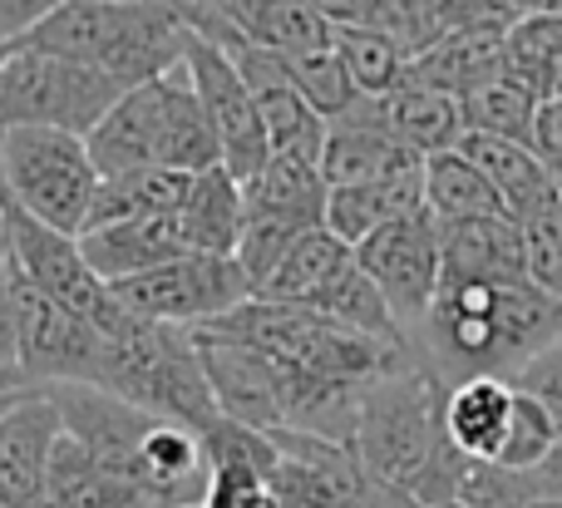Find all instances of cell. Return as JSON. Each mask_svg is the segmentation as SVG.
Wrapping results in <instances>:
<instances>
[{"mask_svg":"<svg viewBox=\"0 0 562 508\" xmlns=\"http://www.w3.org/2000/svg\"><path fill=\"white\" fill-rule=\"evenodd\" d=\"M562 336V302L524 286H439L429 316L419 321V361L445 385L469 375L514 381L538 351Z\"/></svg>","mask_w":562,"mask_h":508,"instance_id":"1","label":"cell"},{"mask_svg":"<svg viewBox=\"0 0 562 508\" xmlns=\"http://www.w3.org/2000/svg\"><path fill=\"white\" fill-rule=\"evenodd\" d=\"M188 39H193V30H188L178 0H124V5L69 0L45 25H35L25 39L5 49H40V55L79 59V65L104 69L124 89H138L183 69Z\"/></svg>","mask_w":562,"mask_h":508,"instance_id":"2","label":"cell"},{"mask_svg":"<svg viewBox=\"0 0 562 508\" xmlns=\"http://www.w3.org/2000/svg\"><path fill=\"white\" fill-rule=\"evenodd\" d=\"M85 144L104 178L134 173V168H173V173L223 168V148H217V134L188 69L128 89Z\"/></svg>","mask_w":562,"mask_h":508,"instance_id":"3","label":"cell"},{"mask_svg":"<svg viewBox=\"0 0 562 508\" xmlns=\"http://www.w3.org/2000/svg\"><path fill=\"white\" fill-rule=\"evenodd\" d=\"M99 391L119 395L124 405L154 415V420H173L203 434L217 420V400L207 391L203 351H198L188 326L164 321H138V316H119L104 331V361H99Z\"/></svg>","mask_w":562,"mask_h":508,"instance_id":"4","label":"cell"},{"mask_svg":"<svg viewBox=\"0 0 562 508\" xmlns=\"http://www.w3.org/2000/svg\"><path fill=\"white\" fill-rule=\"evenodd\" d=\"M445 440V381L419 355L366 391L356 454L370 479L409 489Z\"/></svg>","mask_w":562,"mask_h":508,"instance_id":"5","label":"cell"},{"mask_svg":"<svg viewBox=\"0 0 562 508\" xmlns=\"http://www.w3.org/2000/svg\"><path fill=\"white\" fill-rule=\"evenodd\" d=\"M104 173L79 134L59 128H0V197L55 233L79 237Z\"/></svg>","mask_w":562,"mask_h":508,"instance_id":"6","label":"cell"},{"mask_svg":"<svg viewBox=\"0 0 562 508\" xmlns=\"http://www.w3.org/2000/svg\"><path fill=\"white\" fill-rule=\"evenodd\" d=\"M128 89L79 59L5 49L0 69V128H59L89 138Z\"/></svg>","mask_w":562,"mask_h":508,"instance_id":"7","label":"cell"},{"mask_svg":"<svg viewBox=\"0 0 562 508\" xmlns=\"http://www.w3.org/2000/svg\"><path fill=\"white\" fill-rule=\"evenodd\" d=\"M114 302L138 321H164V326H207L233 316L237 306L252 302V282L237 267V257L223 252H188L178 262H164L144 276L109 286Z\"/></svg>","mask_w":562,"mask_h":508,"instance_id":"8","label":"cell"},{"mask_svg":"<svg viewBox=\"0 0 562 508\" xmlns=\"http://www.w3.org/2000/svg\"><path fill=\"white\" fill-rule=\"evenodd\" d=\"M10 316H15V365L30 385H94L104 361V331L49 302L10 267Z\"/></svg>","mask_w":562,"mask_h":508,"instance_id":"9","label":"cell"},{"mask_svg":"<svg viewBox=\"0 0 562 508\" xmlns=\"http://www.w3.org/2000/svg\"><path fill=\"white\" fill-rule=\"evenodd\" d=\"M0 207H5V252H10V267H15L30 286H40L49 302H59L65 312L85 316V321H94L99 331H109V326L124 316V306L114 302V292H109L104 276L85 262L79 237L55 233V227H45L40 217L20 213V207L5 203V197H0Z\"/></svg>","mask_w":562,"mask_h":508,"instance_id":"10","label":"cell"},{"mask_svg":"<svg viewBox=\"0 0 562 508\" xmlns=\"http://www.w3.org/2000/svg\"><path fill=\"white\" fill-rule=\"evenodd\" d=\"M356 262L380 286L395 321L405 331H419V321L429 316L439 286H445V233H439L435 213L419 207V213L370 233L356 247Z\"/></svg>","mask_w":562,"mask_h":508,"instance_id":"11","label":"cell"},{"mask_svg":"<svg viewBox=\"0 0 562 508\" xmlns=\"http://www.w3.org/2000/svg\"><path fill=\"white\" fill-rule=\"evenodd\" d=\"M183 69H188V79H193L198 99H203V114L217 134L223 168L247 188L267 168L272 144H267L262 114H257V104H252V89H247L243 69H237L217 45H207V39H198V35L188 39Z\"/></svg>","mask_w":562,"mask_h":508,"instance_id":"12","label":"cell"},{"mask_svg":"<svg viewBox=\"0 0 562 508\" xmlns=\"http://www.w3.org/2000/svg\"><path fill=\"white\" fill-rule=\"evenodd\" d=\"M277 470L267 489L281 508H360L370 489V474L350 444H330L316 434L272 430Z\"/></svg>","mask_w":562,"mask_h":508,"instance_id":"13","label":"cell"},{"mask_svg":"<svg viewBox=\"0 0 562 508\" xmlns=\"http://www.w3.org/2000/svg\"><path fill=\"white\" fill-rule=\"evenodd\" d=\"M59 440H65V415L40 385L20 391L0 410V508H45Z\"/></svg>","mask_w":562,"mask_h":508,"instance_id":"14","label":"cell"},{"mask_svg":"<svg viewBox=\"0 0 562 508\" xmlns=\"http://www.w3.org/2000/svg\"><path fill=\"white\" fill-rule=\"evenodd\" d=\"M223 55L243 69L247 89H252V104H257V114H262V128H267L272 154L321 163V148H326L330 124L306 104V94L291 84L286 65H281L277 55H267V49L243 45V39H237L233 49H223Z\"/></svg>","mask_w":562,"mask_h":508,"instance_id":"15","label":"cell"},{"mask_svg":"<svg viewBox=\"0 0 562 508\" xmlns=\"http://www.w3.org/2000/svg\"><path fill=\"white\" fill-rule=\"evenodd\" d=\"M198 351H203L207 391L217 400V415L252 430H281V375L277 361L243 341H217V336L193 331Z\"/></svg>","mask_w":562,"mask_h":508,"instance_id":"16","label":"cell"},{"mask_svg":"<svg viewBox=\"0 0 562 508\" xmlns=\"http://www.w3.org/2000/svg\"><path fill=\"white\" fill-rule=\"evenodd\" d=\"M409 168H425V158L380 124L370 99H356V109L330 124L326 148H321V178L330 188L375 183V178H395V173H409Z\"/></svg>","mask_w":562,"mask_h":508,"instance_id":"17","label":"cell"},{"mask_svg":"<svg viewBox=\"0 0 562 508\" xmlns=\"http://www.w3.org/2000/svg\"><path fill=\"white\" fill-rule=\"evenodd\" d=\"M79 252L114 286V282H128V276L154 272V267H164V262H178V257L198 252V247H193V237H188L183 217L164 213V217H134V223L94 227V233L79 237Z\"/></svg>","mask_w":562,"mask_h":508,"instance_id":"18","label":"cell"},{"mask_svg":"<svg viewBox=\"0 0 562 508\" xmlns=\"http://www.w3.org/2000/svg\"><path fill=\"white\" fill-rule=\"evenodd\" d=\"M445 233V286H524L528 252L514 217L439 227Z\"/></svg>","mask_w":562,"mask_h":508,"instance_id":"19","label":"cell"},{"mask_svg":"<svg viewBox=\"0 0 562 508\" xmlns=\"http://www.w3.org/2000/svg\"><path fill=\"white\" fill-rule=\"evenodd\" d=\"M508 415H514V381L504 375H469L445 385V434L464 460H498Z\"/></svg>","mask_w":562,"mask_h":508,"instance_id":"20","label":"cell"},{"mask_svg":"<svg viewBox=\"0 0 562 508\" xmlns=\"http://www.w3.org/2000/svg\"><path fill=\"white\" fill-rule=\"evenodd\" d=\"M350 272H356V247L340 242L330 227H316V233H306L296 247H291L286 262L267 276V286L257 296H262V302L321 312V306H326V296L336 292Z\"/></svg>","mask_w":562,"mask_h":508,"instance_id":"21","label":"cell"},{"mask_svg":"<svg viewBox=\"0 0 562 508\" xmlns=\"http://www.w3.org/2000/svg\"><path fill=\"white\" fill-rule=\"evenodd\" d=\"M370 109H375L380 124L405 148H415L419 158L449 154V148H459V138H464V104H459L454 94H445V89L415 84V79H405V84L385 99H370Z\"/></svg>","mask_w":562,"mask_h":508,"instance_id":"22","label":"cell"},{"mask_svg":"<svg viewBox=\"0 0 562 508\" xmlns=\"http://www.w3.org/2000/svg\"><path fill=\"white\" fill-rule=\"evenodd\" d=\"M425 207V168H409L395 178H375V183H350V188H330L326 203V227L340 242L360 247L370 233L400 223V217Z\"/></svg>","mask_w":562,"mask_h":508,"instance_id":"23","label":"cell"},{"mask_svg":"<svg viewBox=\"0 0 562 508\" xmlns=\"http://www.w3.org/2000/svg\"><path fill=\"white\" fill-rule=\"evenodd\" d=\"M504 35L508 30H459V35L435 39L425 55L409 59V79L454 99L474 94L504 75Z\"/></svg>","mask_w":562,"mask_h":508,"instance_id":"24","label":"cell"},{"mask_svg":"<svg viewBox=\"0 0 562 508\" xmlns=\"http://www.w3.org/2000/svg\"><path fill=\"white\" fill-rule=\"evenodd\" d=\"M459 154L498 188V197H504L514 223L558 197V178L548 173L543 158H538L533 148L508 144V138H488V134H464L459 138Z\"/></svg>","mask_w":562,"mask_h":508,"instance_id":"25","label":"cell"},{"mask_svg":"<svg viewBox=\"0 0 562 508\" xmlns=\"http://www.w3.org/2000/svg\"><path fill=\"white\" fill-rule=\"evenodd\" d=\"M326 203L330 183L321 178V163H306V158L272 154L262 173L247 183V217H277L306 233L326 227Z\"/></svg>","mask_w":562,"mask_h":508,"instance_id":"26","label":"cell"},{"mask_svg":"<svg viewBox=\"0 0 562 508\" xmlns=\"http://www.w3.org/2000/svg\"><path fill=\"white\" fill-rule=\"evenodd\" d=\"M213 5L223 10V20L237 30L243 45H257L277 59L316 49L330 39V25L306 0H213Z\"/></svg>","mask_w":562,"mask_h":508,"instance_id":"27","label":"cell"},{"mask_svg":"<svg viewBox=\"0 0 562 508\" xmlns=\"http://www.w3.org/2000/svg\"><path fill=\"white\" fill-rule=\"evenodd\" d=\"M188 237H193L198 252H237V237L247 227V188L237 183L227 168H207V173H193L188 183V197L178 207Z\"/></svg>","mask_w":562,"mask_h":508,"instance_id":"28","label":"cell"},{"mask_svg":"<svg viewBox=\"0 0 562 508\" xmlns=\"http://www.w3.org/2000/svg\"><path fill=\"white\" fill-rule=\"evenodd\" d=\"M188 183H193V173H173V168H134V173L104 178L99 193H94V207H89L85 233H94V227H114V223H134V217L178 213L183 197H188Z\"/></svg>","mask_w":562,"mask_h":508,"instance_id":"29","label":"cell"},{"mask_svg":"<svg viewBox=\"0 0 562 508\" xmlns=\"http://www.w3.org/2000/svg\"><path fill=\"white\" fill-rule=\"evenodd\" d=\"M425 207L435 213L439 227L484 223V217H508L498 188L469 163L459 148L425 158Z\"/></svg>","mask_w":562,"mask_h":508,"instance_id":"30","label":"cell"},{"mask_svg":"<svg viewBox=\"0 0 562 508\" xmlns=\"http://www.w3.org/2000/svg\"><path fill=\"white\" fill-rule=\"evenodd\" d=\"M504 79H514L518 89L553 104L562 99V15L543 10V15H524L508 25L504 35Z\"/></svg>","mask_w":562,"mask_h":508,"instance_id":"31","label":"cell"},{"mask_svg":"<svg viewBox=\"0 0 562 508\" xmlns=\"http://www.w3.org/2000/svg\"><path fill=\"white\" fill-rule=\"evenodd\" d=\"M45 508H144V499L119 474H109L85 444L65 434L55 464H49Z\"/></svg>","mask_w":562,"mask_h":508,"instance_id":"32","label":"cell"},{"mask_svg":"<svg viewBox=\"0 0 562 508\" xmlns=\"http://www.w3.org/2000/svg\"><path fill=\"white\" fill-rule=\"evenodd\" d=\"M330 45H336L360 99H385L409 79V49L400 39L380 35V30H360V25L330 30Z\"/></svg>","mask_w":562,"mask_h":508,"instance_id":"33","label":"cell"},{"mask_svg":"<svg viewBox=\"0 0 562 508\" xmlns=\"http://www.w3.org/2000/svg\"><path fill=\"white\" fill-rule=\"evenodd\" d=\"M459 104H464V134H488V138H508V144L533 148V124L543 104L528 89H518L514 79L498 75L494 84L464 94Z\"/></svg>","mask_w":562,"mask_h":508,"instance_id":"34","label":"cell"},{"mask_svg":"<svg viewBox=\"0 0 562 508\" xmlns=\"http://www.w3.org/2000/svg\"><path fill=\"white\" fill-rule=\"evenodd\" d=\"M286 65V75H291V84L306 94V104L316 109L326 124H336L340 114H350L356 109V84H350V75H346V65H340V55H336V45H316V49H301V55H286L281 59Z\"/></svg>","mask_w":562,"mask_h":508,"instance_id":"35","label":"cell"},{"mask_svg":"<svg viewBox=\"0 0 562 508\" xmlns=\"http://www.w3.org/2000/svg\"><path fill=\"white\" fill-rule=\"evenodd\" d=\"M558 440H562L558 420L533 400V395H524L514 385V415H508L504 450H498L494 464H498V470H514V474H533L538 464L558 450Z\"/></svg>","mask_w":562,"mask_h":508,"instance_id":"36","label":"cell"},{"mask_svg":"<svg viewBox=\"0 0 562 508\" xmlns=\"http://www.w3.org/2000/svg\"><path fill=\"white\" fill-rule=\"evenodd\" d=\"M518 227H524L528 282L562 302V188H558L553 203H543L538 213L518 217Z\"/></svg>","mask_w":562,"mask_h":508,"instance_id":"37","label":"cell"},{"mask_svg":"<svg viewBox=\"0 0 562 508\" xmlns=\"http://www.w3.org/2000/svg\"><path fill=\"white\" fill-rule=\"evenodd\" d=\"M514 385L524 395H533V400L543 405L548 415H553L558 430H562V336L548 346V351H538L533 361H528L524 371L514 375Z\"/></svg>","mask_w":562,"mask_h":508,"instance_id":"38","label":"cell"},{"mask_svg":"<svg viewBox=\"0 0 562 508\" xmlns=\"http://www.w3.org/2000/svg\"><path fill=\"white\" fill-rule=\"evenodd\" d=\"M59 5H69V0H0V49L25 39L35 25H45Z\"/></svg>","mask_w":562,"mask_h":508,"instance_id":"39","label":"cell"},{"mask_svg":"<svg viewBox=\"0 0 562 508\" xmlns=\"http://www.w3.org/2000/svg\"><path fill=\"white\" fill-rule=\"evenodd\" d=\"M533 154L543 158V168L553 178H562V99L538 109V124H533Z\"/></svg>","mask_w":562,"mask_h":508,"instance_id":"40","label":"cell"},{"mask_svg":"<svg viewBox=\"0 0 562 508\" xmlns=\"http://www.w3.org/2000/svg\"><path fill=\"white\" fill-rule=\"evenodd\" d=\"M0 365H15V316H10V252L0 242Z\"/></svg>","mask_w":562,"mask_h":508,"instance_id":"41","label":"cell"},{"mask_svg":"<svg viewBox=\"0 0 562 508\" xmlns=\"http://www.w3.org/2000/svg\"><path fill=\"white\" fill-rule=\"evenodd\" d=\"M533 484H538V494H543V499L562 504V440H558V450L533 470Z\"/></svg>","mask_w":562,"mask_h":508,"instance_id":"42","label":"cell"},{"mask_svg":"<svg viewBox=\"0 0 562 508\" xmlns=\"http://www.w3.org/2000/svg\"><path fill=\"white\" fill-rule=\"evenodd\" d=\"M360 508H425L419 499H409L405 489H395V484H380V479H370V489H366V504Z\"/></svg>","mask_w":562,"mask_h":508,"instance_id":"43","label":"cell"},{"mask_svg":"<svg viewBox=\"0 0 562 508\" xmlns=\"http://www.w3.org/2000/svg\"><path fill=\"white\" fill-rule=\"evenodd\" d=\"M30 391V381L20 375V365H0V400H10V395Z\"/></svg>","mask_w":562,"mask_h":508,"instance_id":"44","label":"cell"},{"mask_svg":"<svg viewBox=\"0 0 562 508\" xmlns=\"http://www.w3.org/2000/svg\"><path fill=\"white\" fill-rule=\"evenodd\" d=\"M0 242H5V207H0Z\"/></svg>","mask_w":562,"mask_h":508,"instance_id":"45","label":"cell"},{"mask_svg":"<svg viewBox=\"0 0 562 508\" xmlns=\"http://www.w3.org/2000/svg\"><path fill=\"white\" fill-rule=\"evenodd\" d=\"M0 69H5V49H0Z\"/></svg>","mask_w":562,"mask_h":508,"instance_id":"46","label":"cell"},{"mask_svg":"<svg viewBox=\"0 0 562 508\" xmlns=\"http://www.w3.org/2000/svg\"><path fill=\"white\" fill-rule=\"evenodd\" d=\"M104 5H124V0H104Z\"/></svg>","mask_w":562,"mask_h":508,"instance_id":"47","label":"cell"},{"mask_svg":"<svg viewBox=\"0 0 562 508\" xmlns=\"http://www.w3.org/2000/svg\"><path fill=\"white\" fill-rule=\"evenodd\" d=\"M10 400H15V395H10ZM10 400H0V410H5V405H10Z\"/></svg>","mask_w":562,"mask_h":508,"instance_id":"48","label":"cell"},{"mask_svg":"<svg viewBox=\"0 0 562 508\" xmlns=\"http://www.w3.org/2000/svg\"><path fill=\"white\" fill-rule=\"evenodd\" d=\"M558 15H562V0H558Z\"/></svg>","mask_w":562,"mask_h":508,"instance_id":"49","label":"cell"},{"mask_svg":"<svg viewBox=\"0 0 562 508\" xmlns=\"http://www.w3.org/2000/svg\"><path fill=\"white\" fill-rule=\"evenodd\" d=\"M558 188H562V178H558Z\"/></svg>","mask_w":562,"mask_h":508,"instance_id":"50","label":"cell"}]
</instances>
